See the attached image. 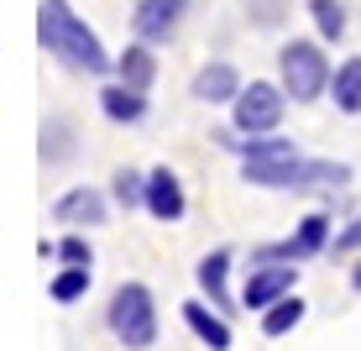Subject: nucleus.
<instances>
[{"label":"nucleus","mask_w":361,"mask_h":351,"mask_svg":"<svg viewBox=\"0 0 361 351\" xmlns=\"http://www.w3.org/2000/svg\"><path fill=\"white\" fill-rule=\"evenodd\" d=\"M37 37H42V47L63 69H79V73H105L110 69V53L99 47V37L68 11V0H42V11H37Z\"/></svg>","instance_id":"nucleus-1"},{"label":"nucleus","mask_w":361,"mask_h":351,"mask_svg":"<svg viewBox=\"0 0 361 351\" xmlns=\"http://www.w3.org/2000/svg\"><path fill=\"white\" fill-rule=\"evenodd\" d=\"M246 179L262 184V189H309V184H345L351 168H345V162H304L298 153H288V157L246 162Z\"/></svg>","instance_id":"nucleus-2"},{"label":"nucleus","mask_w":361,"mask_h":351,"mask_svg":"<svg viewBox=\"0 0 361 351\" xmlns=\"http://www.w3.org/2000/svg\"><path fill=\"white\" fill-rule=\"evenodd\" d=\"M110 331L126 346H152L157 341V304L142 283H121L110 299Z\"/></svg>","instance_id":"nucleus-3"},{"label":"nucleus","mask_w":361,"mask_h":351,"mask_svg":"<svg viewBox=\"0 0 361 351\" xmlns=\"http://www.w3.org/2000/svg\"><path fill=\"white\" fill-rule=\"evenodd\" d=\"M278 69H283V90L293 100H319V90H325V79H330L325 53H319L314 42H288L278 53Z\"/></svg>","instance_id":"nucleus-4"},{"label":"nucleus","mask_w":361,"mask_h":351,"mask_svg":"<svg viewBox=\"0 0 361 351\" xmlns=\"http://www.w3.org/2000/svg\"><path fill=\"white\" fill-rule=\"evenodd\" d=\"M278 121H283V90H272V84L235 90V131L257 136V131H272Z\"/></svg>","instance_id":"nucleus-5"},{"label":"nucleus","mask_w":361,"mask_h":351,"mask_svg":"<svg viewBox=\"0 0 361 351\" xmlns=\"http://www.w3.org/2000/svg\"><path fill=\"white\" fill-rule=\"evenodd\" d=\"M183 16H189V0H142L131 11V32L142 42H168L183 27Z\"/></svg>","instance_id":"nucleus-6"},{"label":"nucleus","mask_w":361,"mask_h":351,"mask_svg":"<svg viewBox=\"0 0 361 351\" xmlns=\"http://www.w3.org/2000/svg\"><path fill=\"white\" fill-rule=\"evenodd\" d=\"M288 288H293V262H272V257H262V268H252V278H246L241 304H246V309H267L272 299H283Z\"/></svg>","instance_id":"nucleus-7"},{"label":"nucleus","mask_w":361,"mask_h":351,"mask_svg":"<svg viewBox=\"0 0 361 351\" xmlns=\"http://www.w3.org/2000/svg\"><path fill=\"white\" fill-rule=\"evenodd\" d=\"M147 210H152L157 220H183V184H178V173L173 168H157V173H147V199H142Z\"/></svg>","instance_id":"nucleus-8"},{"label":"nucleus","mask_w":361,"mask_h":351,"mask_svg":"<svg viewBox=\"0 0 361 351\" xmlns=\"http://www.w3.org/2000/svg\"><path fill=\"white\" fill-rule=\"evenodd\" d=\"M325 231H330L325 215H309L304 225H298V236H288L283 246H267L262 257H293V262H298V257H314L319 246H325Z\"/></svg>","instance_id":"nucleus-9"},{"label":"nucleus","mask_w":361,"mask_h":351,"mask_svg":"<svg viewBox=\"0 0 361 351\" xmlns=\"http://www.w3.org/2000/svg\"><path fill=\"white\" fill-rule=\"evenodd\" d=\"M235 90H241V79H235L231 64H209V69H199V79H194V100H204V105L235 100Z\"/></svg>","instance_id":"nucleus-10"},{"label":"nucleus","mask_w":361,"mask_h":351,"mask_svg":"<svg viewBox=\"0 0 361 351\" xmlns=\"http://www.w3.org/2000/svg\"><path fill=\"white\" fill-rule=\"evenodd\" d=\"M58 220H68V225H99L105 220V199H99L94 189H73L58 199Z\"/></svg>","instance_id":"nucleus-11"},{"label":"nucleus","mask_w":361,"mask_h":351,"mask_svg":"<svg viewBox=\"0 0 361 351\" xmlns=\"http://www.w3.org/2000/svg\"><path fill=\"white\" fill-rule=\"evenodd\" d=\"M99 105H105V116L110 121H142V110H147V95L142 90H131V84H110V90H99Z\"/></svg>","instance_id":"nucleus-12"},{"label":"nucleus","mask_w":361,"mask_h":351,"mask_svg":"<svg viewBox=\"0 0 361 351\" xmlns=\"http://www.w3.org/2000/svg\"><path fill=\"white\" fill-rule=\"evenodd\" d=\"M183 320H189V331H194L204 346H215V351L231 346V325L220 320V315H209L204 304H183Z\"/></svg>","instance_id":"nucleus-13"},{"label":"nucleus","mask_w":361,"mask_h":351,"mask_svg":"<svg viewBox=\"0 0 361 351\" xmlns=\"http://www.w3.org/2000/svg\"><path fill=\"white\" fill-rule=\"evenodd\" d=\"M116 73H121V84H131V90L147 95V84H152L157 64H152V53H147V47H126V58L116 64Z\"/></svg>","instance_id":"nucleus-14"},{"label":"nucleus","mask_w":361,"mask_h":351,"mask_svg":"<svg viewBox=\"0 0 361 351\" xmlns=\"http://www.w3.org/2000/svg\"><path fill=\"white\" fill-rule=\"evenodd\" d=\"M226 273H231V252H209L199 262V288L209 294V304H226Z\"/></svg>","instance_id":"nucleus-15"},{"label":"nucleus","mask_w":361,"mask_h":351,"mask_svg":"<svg viewBox=\"0 0 361 351\" xmlns=\"http://www.w3.org/2000/svg\"><path fill=\"white\" fill-rule=\"evenodd\" d=\"M298 320H304V299L283 294V299H272V309L262 315V331H267V335H288Z\"/></svg>","instance_id":"nucleus-16"},{"label":"nucleus","mask_w":361,"mask_h":351,"mask_svg":"<svg viewBox=\"0 0 361 351\" xmlns=\"http://www.w3.org/2000/svg\"><path fill=\"white\" fill-rule=\"evenodd\" d=\"M47 294H53L58 304H73V299H84V294H90V262H68V273H58Z\"/></svg>","instance_id":"nucleus-17"},{"label":"nucleus","mask_w":361,"mask_h":351,"mask_svg":"<svg viewBox=\"0 0 361 351\" xmlns=\"http://www.w3.org/2000/svg\"><path fill=\"white\" fill-rule=\"evenodd\" d=\"M335 105L361 116V58H351L341 73H335Z\"/></svg>","instance_id":"nucleus-18"},{"label":"nucleus","mask_w":361,"mask_h":351,"mask_svg":"<svg viewBox=\"0 0 361 351\" xmlns=\"http://www.w3.org/2000/svg\"><path fill=\"white\" fill-rule=\"evenodd\" d=\"M309 11H314V21H319V32H325V37H341L345 32V11L335 6V0H309Z\"/></svg>","instance_id":"nucleus-19"},{"label":"nucleus","mask_w":361,"mask_h":351,"mask_svg":"<svg viewBox=\"0 0 361 351\" xmlns=\"http://www.w3.org/2000/svg\"><path fill=\"white\" fill-rule=\"evenodd\" d=\"M116 199H121V205H142V199H147V179H142V173H131V168H121L116 173Z\"/></svg>","instance_id":"nucleus-20"},{"label":"nucleus","mask_w":361,"mask_h":351,"mask_svg":"<svg viewBox=\"0 0 361 351\" xmlns=\"http://www.w3.org/2000/svg\"><path fill=\"white\" fill-rule=\"evenodd\" d=\"M58 257L63 262H90V242H84V236H63V242H58Z\"/></svg>","instance_id":"nucleus-21"},{"label":"nucleus","mask_w":361,"mask_h":351,"mask_svg":"<svg viewBox=\"0 0 361 351\" xmlns=\"http://www.w3.org/2000/svg\"><path fill=\"white\" fill-rule=\"evenodd\" d=\"M335 246H341V252H356V246H361V220H351V225H345Z\"/></svg>","instance_id":"nucleus-22"},{"label":"nucleus","mask_w":361,"mask_h":351,"mask_svg":"<svg viewBox=\"0 0 361 351\" xmlns=\"http://www.w3.org/2000/svg\"><path fill=\"white\" fill-rule=\"evenodd\" d=\"M351 288H361V262H356V273H351Z\"/></svg>","instance_id":"nucleus-23"}]
</instances>
